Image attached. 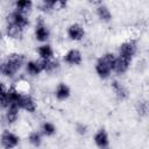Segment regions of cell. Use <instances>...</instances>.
Instances as JSON below:
<instances>
[{
	"label": "cell",
	"instance_id": "d4e9b609",
	"mask_svg": "<svg viewBox=\"0 0 149 149\" xmlns=\"http://www.w3.org/2000/svg\"><path fill=\"white\" fill-rule=\"evenodd\" d=\"M9 106V100L7 97V91L0 94V112L5 111L7 107Z\"/></svg>",
	"mask_w": 149,
	"mask_h": 149
},
{
	"label": "cell",
	"instance_id": "3957f363",
	"mask_svg": "<svg viewBox=\"0 0 149 149\" xmlns=\"http://www.w3.org/2000/svg\"><path fill=\"white\" fill-rule=\"evenodd\" d=\"M137 51H139V42L135 38H128L119 45L118 52L115 55L118 58L132 64Z\"/></svg>",
	"mask_w": 149,
	"mask_h": 149
},
{
	"label": "cell",
	"instance_id": "8fae6325",
	"mask_svg": "<svg viewBox=\"0 0 149 149\" xmlns=\"http://www.w3.org/2000/svg\"><path fill=\"white\" fill-rule=\"evenodd\" d=\"M111 88L114 93V97L119 101H125L129 97V90L128 87L119 79H113L111 81Z\"/></svg>",
	"mask_w": 149,
	"mask_h": 149
},
{
	"label": "cell",
	"instance_id": "7a4b0ae2",
	"mask_svg": "<svg viewBox=\"0 0 149 149\" xmlns=\"http://www.w3.org/2000/svg\"><path fill=\"white\" fill-rule=\"evenodd\" d=\"M115 54L114 52H105L101 56H99L94 63V71L95 74L102 79L107 80L112 77V73L114 71V64H115Z\"/></svg>",
	"mask_w": 149,
	"mask_h": 149
},
{
	"label": "cell",
	"instance_id": "8992f818",
	"mask_svg": "<svg viewBox=\"0 0 149 149\" xmlns=\"http://www.w3.org/2000/svg\"><path fill=\"white\" fill-rule=\"evenodd\" d=\"M51 37V30L43 17H38L34 26V38L41 43H47Z\"/></svg>",
	"mask_w": 149,
	"mask_h": 149
},
{
	"label": "cell",
	"instance_id": "e0dca14e",
	"mask_svg": "<svg viewBox=\"0 0 149 149\" xmlns=\"http://www.w3.org/2000/svg\"><path fill=\"white\" fill-rule=\"evenodd\" d=\"M23 69L29 77H38L41 73H43L40 59H27Z\"/></svg>",
	"mask_w": 149,
	"mask_h": 149
},
{
	"label": "cell",
	"instance_id": "7c38bea8",
	"mask_svg": "<svg viewBox=\"0 0 149 149\" xmlns=\"http://www.w3.org/2000/svg\"><path fill=\"white\" fill-rule=\"evenodd\" d=\"M93 142L98 149H107L109 148V135L105 128H99L93 134Z\"/></svg>",
	"mask_w": 149,
	"mask_h": 149
},
{
	"label": "cell",
	"instance_id": "7402d4cb",
	"mask_svg": "<svg viewBox=\"0 0 149 149\" xmlns=\"http://www.w3.org/2000/svg\"><path fill=\"white\" fill-rule=\"evenodd\" d=\"M135 112L139 118H147L148 112H149V106H148V100L147 99H140L135 104Z\"/></svg>",
	"mask_w": 149,
	"mask_h": 149
},
{
	"label": "cell",
	"instance_id": "277c9868",
	"mask_svg": "<svg viewBox=\"0 0 149 149\" xmlns=\"http://www.w3.org/2000/svg\"><path fill=\"white\" fill-rule=\"evenodd\" d=\"M5 24L7 26H13L22 31H24L29 24H30V20H29V16L26 15V14H22L17 10H14L12 9L10 12L7 13L6 17H5Z\"/></svg>",
	"mask_w": 149,
	"mask_h": 149
},
{
	"label": "cell",
	"instance_id": "4fadbf2b",
	"mask_svg": "<svg viewBox=\"0 0 149 149\" xmlns=\"http://www.w3.org/2000/svg\"><path fill=\"white\" fill-rule=\"evenodd\" d=\"M94 13H95V16L98 17V20L101 21L102 23H109L113 20V14H112L111 8L104 2H98L95 5Z\"/></svg>",
	"mask_w": 149,
	"mask_h": 149
},
{
	"label": "cell",
	"instance_id": "30bf717a",
	"mask_svg": "<svg viewBox=\"0 0 149 149\" xmlns=\"http://www.w3.org/2000/svg\"><path fill=\"white\" fill-rule=\"evenodd\" d=\"M66 7H68V2L63 0H43L37 3V8L42 13H47V14L65 9Z\"/></svg>",
	"mask_w": 149,
	"mask_h": 149
},
{
	"label": "cell",
	"instance_id": "ffe728a7",
	"mask_svg": "<svg viewBox=\"0 0 149 149\" xmlns=\"http://www.w3.org/2000/svg\"><path fill=\"white\" fill-rule=\"evenodd\" d=\"M38 130L42 133L43 136H45V137H52V136H55L56 133H57V127H56V125H55L52 121L45 120V121H43V122L41 123Z\"/></svg>",
	"mask_w": 149,
	"mask_h": 149
},
{
	"label": "cell",
	"instance_id": "2e32d148",
	"mask_svg": "<svg viewBox=\"0 0 149 149\" xmlns=\"http://www.w3.org/2000/svg\"><path fill=\"white\" fill-rule=\"evenodd\" d=\"M36 54L38 56V59H54L55 58V49L54 47L47 42V43H41L36 48Z\"/></svg>",
	"mask_w": 149,
	"mask_h": 149
},
{
	"label": "cell",
	"instance_id": "ac0fdd59",
	"mask_svg": "<svg viewBox=\"0 0 149 149\" xmlns=\"http://www.w3.org/2000/svg\"><path fill=\"white\" fill-rule=\"evenodd\" d=\"M41 66H42V71L44 73L48 74H52L55 72H57L61 69V62L57 59H40Z\"/></svg>",
	"mask_w": 149,
	"mask_h": 149
},
{
	"label": "cell",
	"instance_id": "5bb4252c",
	"mask_svg": "<svg viewBox=\"0 0 149 149\" xmlns=\"http://www.w3.org/2000/svg\"><path fill=\"white\" fill-rule=\"evenodd\" d=\"M20 108L15 104H10L5 111H3V120L7 126H13L19 121L20 118Z\"/></svg>",
	"mask_w": 149,
	"mask_h": 149
},
{
	"label": "cell",
	"instance_id": "5b68a950",
	"mask_svg": "<svg viewBox=\"0 0 149 149\" xmlns=\"http://www.w3.org/2000/svg\"><path fill=\"white\" fill-rule=\"evenodd\" d=\"M21 137L10 129H3L0 133V147L2 149H16L20 146Z\"/></svg>",
	"mask_w": 149,
	"mask_h": 149
},
{
	"label": "cell",
	"instance_id": "9c48e42d",
	"mask_svg": "<svg viewBox=\"0 0 149 149\" xmlns=\"http://www.w3.org/2000/svg\"><path fill=\"white\" fill-rule=\"evenodd\" d=\"M84 61L83 52L78 48H71L66 50L62 56V62L69 66H79Z\"/></svg>",
	"mask_w": 149,
	"mask_h": 149
},
{
	"label": "cell",
	"instance_id": "d6986e66",
	"mask_svg": "<svg viewBox=\"0 0 149 149\" xmlns=\"http://www.w3.org/2000/svg\"><path fill=\"white\" fill-rule=\"evenodd\" d=\"M34 6H35V3L33 1H30V0H16L13 3V9L17 10V12H20L22 14L28 15L33 10Z\"/></svg>",
	"mask_w": 149,
	"mask_h": 149
},
{
	"label": "cell",
	"instance_id": "6da1fadb",
	"mask_svg": "<svg viewBox=\"0 0 149 149\" xmlns=\"http://www.w3.org/2000/svg\"><path fill=\"white\" fill-rule=\"evenodd\" d=\"M27 58L23 54L20 52H10L7 57L1 62V71L0 74L5 78L12 79L17 76V73L23 69Z\"/></svg>",
	"mask_w": 149,
	"mask_h": 149
},
{
	"label": "cell",
	"instance_id": "cb8c5ba5",
	"mask_svg": "<svg viewBox=\"0 0 149 149\" xmlns=\"http://www.w3.org/2000/svg\"><path fill=\"white\" fill-rule=\"evenodd\" d=\"M74 132L79 135V136H85L88 133V126L84 122H77L74 125Z\"/></svg>",
	"mask_w": 149,
	"mask_h": 149
},
{
	"label": "cell",
	"instance_id": "603a6c76",
	"mask_svg": "<svg viewBox=\"0 0 149 149\" xmlns=\"http://www.w3.org/2000/svg\"><path fill=\"white\" fill-rule=\"evenodd\" d=\"M24 31L13 27V26H7L5 24V35L12 40H21L23 37Z\"/></svg>",
	"mask_w": 149,
	"mask_h": 149
},
{
	"label": "cell",
	"instance_id": "4316f807",
	"mask_svg": "<svg viewBox=\"0 0 149 149\" xmlns=\"http://www.w3.org/2000/svg\"><path fill=\"white\" fill-rule=\"evenodd\" d=\"M0 71H1V61H0Z\"/></svg>",
	"mask_w": 149,
	"mask_h": 149
},
{
	"label": "cell",
	"instance_id": "484cf974",
	"mask_svg": "<svg viewBox=\"0 0 149 149\" xmlns=\"http://www.w3.org/2000/svg\"><path fill=\"white\" fill-rule=\"evenodd\" d=\"M3 37H5V33H3L2 30H0V43L2 42V40H3Z\"/></svg>",
	"mask_w": 149,
	"mask_h": 149
},
{
	"label": "cell",
	"instance_id": "9a60e30c",
	"mask_svg": "<svg viewBox=\"0 0 149 149\" xmlns=\"http://www.w3.org/2000/svg\"><path fill=\"white\" fill-rule=\"evenodd\" d=\"M54 95L58 101H65L71 97V87L65 81H59L54 90Z\"/></svg>",
	"mask_w": 149,
	"mask_h": 149
},
{
	"label": "cell",
	"instance_id": "ba28073f",
	"mask_svg": "<svg viewBox=\"0 0 149 149\" xmlns=\"http://www.w3.org/2000/svg\"><path fill=\"white\" fill-rule=\"evenodd\" d=\"M17 106L21 111H24L29 114H34L37 111V102L36 99L29 92H21V95L17 101Z\"/></svg>",
	"mask_w": 149,
	"mask_h": 149
},
{
	"label": "cell",
	"instance_id": "44dd1931",
	"mask_svg": "<svg viewBox=\"0 0 149 149\" xmlns=\"http://www.w3.org/2000/svg\"><path fill=\"white\" fill-rule=\"evenodd\" d=\"M43 135H42V133L40 132V130H31L29 134H28V136H27V140H28V142H29V144L31 146V147H34V148H40L41 146H42V143H43Z\"/></svg>",
	"mask_w": 149,
	"mask_h": 149
},
{
	"label": "cell",
	"instance_id": "83f0119b",
	"mask_svg": "<svg viewBox=\"0 0 149 149\" xmlns=\"http://www.w3.org/2000/svg\"><path fill=\"white\" fill-rule=\"evenodd\" d=\"M107 149H109V148H107Z\"/></svg>",
	"mask_w": 149,
	"mask_h": 149
},
{
	"label": "cell",
	"instance_id": "52a82bcc",
	"mask_svg": "<svg viewBox=\"0 0 149 149\" xmlns=\"http://www.w3.org/2000/svg\"><path fill=\"white\" fill-rule=\"evenodd\" d=\"M65 34L71 42H81L86 36V30L80 22H72L66 27Z\"/></svg>",
	"mask_w": 149,
	"mask_h": 149
}]
</instances>
